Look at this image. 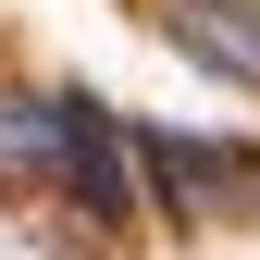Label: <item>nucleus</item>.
Returning <instances> with one entry per match:
<instances>
[{
	"label": "nucleus",
	"mask_w": 260,
	"mask_h": 260,
	"mask_svg": "<svg viewBox=\"0 0 260 260\" xmlns=\"http://www.w3.org/2000/svg\"><path fill=\"white\" fill-rule=\"evenodd\" d=\"M137 174H149V211H186V223L260 211V149H248V137H174V124H137Z\"/></svg>",
	"instance_id": "nucleus-1"
},
{
	"label": "nucleus",
	"mask_w": 260,
	"mask_h": 260,
	"mask_svg": "<svg viewBox=\"0 0 260 260\" xmlns=\"http://www.w3.org/2000/svg\"><path fill=\"white\" fill-rule=\"evenodd\" d=\"M62 199H75L100 236H137L149 223V174H137V124L112 100H62Z\"/></svg>",
	"instance_id": "nucleus-2"
},
{
	"label": "nucleus",
	"mask_w": 260,
	"mask_h": 260,
	"mask_svg": "<svg viewBox=\"0 0 260 260\" xmlns=\"http://www.w3.org/2000/svg\"><path fill=\"white\" fill-rule=\"evenodd\" d=\"M161 38L223 87H260V0H161Z\"/></svg>",
	"instance_id": "nucleus-3"
},
{
	"label": "nucleus",
	"mask_w": 260,
	"mask_h": 260,
	"mask_svg": "<svg viewBox=\"0 0 260 260\" xmlns=\"http://www.w3.org/2000/svg\"><path fill=\"white\" fill-rule=\"evenodd\" d=\"M0 186L13 199H62V100L0 87Z\"/></svg>",
	"instance_id": "nucleus-4"
}]
</instances>
